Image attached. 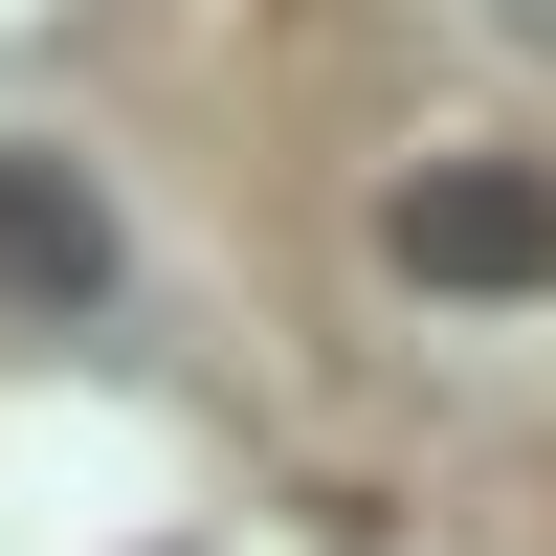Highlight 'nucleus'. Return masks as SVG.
<instances>
[{"label":"nucleus","mask_w":556,"mask_h":556,"mask_svg":"<svg viewBox=\"0 0 556 556\" xmlns=\"http://www.w3.org/2000/svg\"><path fill=\"white\" fill-rule=\"evenodd\" d=\"M379 267L401 290H468V312H534L556 290V156H424L379 201Z\"/></svg>","instance_id":"nucleus-1"},{"label":"nucleus","mask_w":556,"mask_h":556,"mask_svg":"<svg viewBox=\"0 0 556 556\" xmlns=\"http://www.w3.org/2000/svg\"><path fill=\"white\" fill-rule=\"evenodd\" d=\"M0 290H23V312H89V290H112V201H89L67 156H23V134H0Z\"/></svg>","instance_id":"nucleus-2"}]
</instances>
